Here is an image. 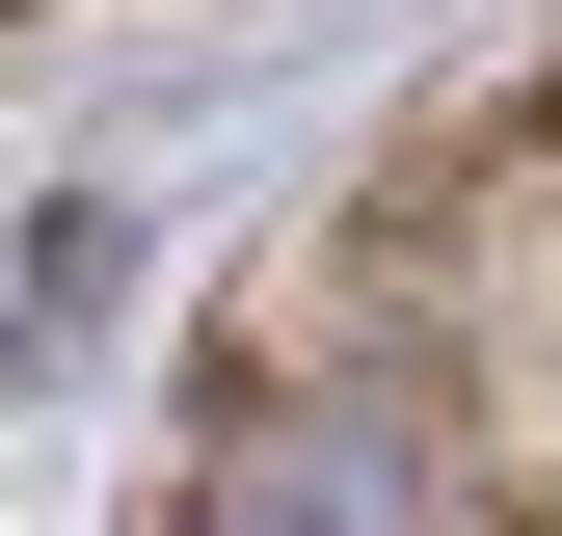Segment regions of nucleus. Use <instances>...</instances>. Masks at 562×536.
<instances>
[{"mask_svg": "<svg viewBox=\"0 0 562 536\" xmlns=\"http://www.w3.org/2000/svg\"><path fill=\"white\" fill-rule=\"evenodd\" d=\"M161 536H456V456L402 376H241Z\"/></svg>", "mask_w": 562, "mask_h": 536, "instance_id": "nucleus-1", "label": "nucleus"}]
</instances>
